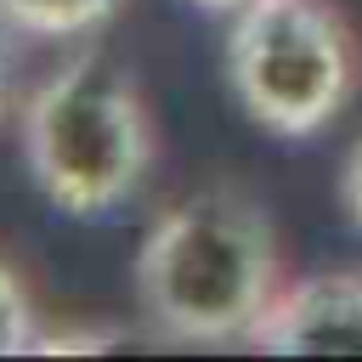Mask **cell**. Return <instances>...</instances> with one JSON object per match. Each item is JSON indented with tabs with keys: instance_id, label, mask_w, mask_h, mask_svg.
Returning <instances> with one entry per match:
<instances>
[{
	"instance_id": "277c9868",
	"label": "cell",
	"mask_w": 362,
	"mask_h": 362,
	"mask_svg": "<svg viewBox=\"0 0 362 362\" xmlns=\"http://www.w3.org/2000/svg\"><path fill=\"white\" fill-rule=\"evenodd\" d=\"M249 345L277 356H362V272L283 283Z\"/></svg>"
},
{
	"instance_id": "6da1fadb",
	"label": "cell",
	"mask_w": 362,
	"mask_h": 362,
	"mask_svg": "<svg viewBox=\"0 0 362 362\" xmlns=\"http://www.w3.org/2000/svg\"><path fill=\"white\" fill-rule=\"evenodd\" d=\"M277 288V232L238 187H198L164 204L136 249V300L175 345H249Z\"/></svg>"
},
{
	"instance_id": "5b68a950",
	"label": "cell",
	"mask_w": 362,
	"mask_h": 362,
	"mask_svg": "<svg viewBox=\"0 0 362 362\" xmlns=\"http://www.w3.org/2000/svg\"><path fill=\"white\" fill-rule=\"evenodd\" d=\"M113 11H119V0H0V17L34 40H79V34L102 28Z\"/></svg>"
},
{
	"instance_id": "9c48e42d",
	"label": "cell",
	"mask_w": 362,
	"mask_h": 362,
	"mask_svg": "<svg viewBox=\"0 0 362 362\" xmlns=\"http://www.w3.org/2000/svg\"><path fill=\"white\" fill-rule=\"evenodd\" d=\"M198 6H209V11H238L243 0H198Z\"/></svg>"
},
{
	"instance_id": "ba28073f",
	"label": "cell",
	"mask_w": 362,
	"mask_h": 362,
	"mask_svg": "<svg viewBox=\"0 0 362 362\" xmlns=\"http://www.w3.org/2000/svg\"><path fill=\"white\" fill-rule=\"evenodd\" d=\"M6 90H11V23L0 17V107H6Z\"/></svg>"
},
{
	"instance_id": "7a4b0ae2",
	"label": "cell",
	"mask_w": 362,
	"mask_h": 362,
	"mask_svg": "<svg viewBox=\"0 0 362 362\" xmlns=\"http://www.w3.org/2000/svg\"><path fill=\"white\" fill-rule=\"evenodd\" d=\"M23 164L62 215H107L153 170V119L136 74L107 51L62 57L23 102Z\"/></svg>"
},
{
	"instance_id": "8992f818",
	"label": "cell",
	"mask_w": 362,
	"mask_h": 362,
	"mask_svg": "<svg viewBox=\"0 0 362 362\" xmlns=\"http://www.w3.org/2000/svg\"><path fill=\"white\" fill-rule=\"evenodd\" d=\"M40 328H34V294L17 277L11 260H0V356H23L34 351Z\"/></svg>"
},
{
	"instance_id": "52a82bcc",
	"label": "cell",
	"mask_w": 362,
	"mask_h": 362,
	"mask_svg": "<svg viewBox=\"0 0 362 362\" xmlns=\"http://www.w3.org/2000/svg\"><path fill=\"white\" fill-rule=\"evenodd\" d=\"M339 198H345L351 226L362 232V136H356V141H351V153H345V170H339Z\"/></svg>"
},
{
	"instance_id": "3957f363",
	"label": "cell",
	"mask_w": 362,
	"mask_h": 362,
	"mask_svg": "<svg viewBox=\"0 0 362 362\" xmlns=\"http://www.w3.org/2000/svg\"><path fill=\"white\" fill-rule=\"evenodd\" d=\"M226 79L260 130L300 141L351 107L362 51L334 0H243L226 28Z\"/></svg>"
}]
</instances>
